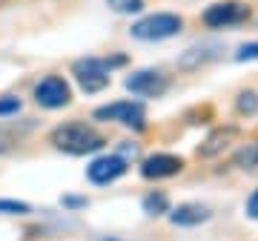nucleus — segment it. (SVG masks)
I'll use <instances>...</instances> for the list:
<instances>
[{
	"label": "nucleus",
	"instance_id": "obj_10",
	"mask_svg": "<svg viewBox=\"0 0 258 241\" xmlns=\"http://www.w3.org/2000/svg\"><path fill=\"white\" fill-rule=\"evenodd\" d=\"M238 138V127H218L198 144V158H215Z\"/></svg>",
	"mask_w": 258,
	"mask_h": 241
},
{
	"label": "nucleus",
	"instance_id": "obj_13",
	"mask_svg": "<svg viewBox=\"0 0 258 241\" xmlns=\"http://www.w3.org/2000/svg\"><path fill=\"white\" fill-rule=\"evenodd\" d=\"M232 164L238 169H258V141L241 147L238 152H235V158H232Z\"/></svg>",
	"mask_w": 258,
	"mask_h": 241
},
{
	"label": "nucleus",
	"instance_id": "obj_7",
	"mask_svg": "<svg viewBox=\"0 0 258 241\" xmlns=\"http://www.w3.org/2000/svg\"><path fill=\"white\" fill-rule=\"evenodd\" d=\"M184 169V158L169 155V152H155L141 161V175L147 181H161V178H172Z\"/></svg>",
	"mask_w": 258,
	"mask_h": 241
},
{
	"label": "nucleus",
	"instance_id": "obj_6",
	"mask_svg": "<svg viewBox=\"0 0 258 241\" xmlns=\"http://www.w3.org/2000/svg\"><path fill=\"white\" fill-rule=\"evenodd\" d=\"M95 118L98 120H115V124H123V127H135V130H141V127H144V118H147V112H144V103L141 101H115V103H109V106L95 109Z\"/></svg>",
	"mask_w": 258,
	"mask_h": 241
},
{
	"label": "nucleus",
	"instance_id": "obj_4",
	"mask_svg": "<svg viewBox=\"0 0 258 241\" xmlns=\"http://www.w3.org/2000/svg\"><path fill=\"white\" fill-rule=\"evenodd\" d=\"M244 20H249V6L241 0H224V3H212L204 12V23L210 29H230L241 26Z\"/></svg>",
	"mask_w": 258,
	"mask_h": 241
},
{
	"label": "nucleus",
	"instance_id": "obj_8",
	"mask_svg": "<svg viewBox=\"0 0 258 241\" xmlns=\"http://www.w3.org/2000/svg\"><path fill=\"white\" fill-rule=\"evenodd\" d=\"M166 86H169L166 75L155 72V69H141V72L126 78V89L132 95H141V98H158L166 92Z\"/></svg>",
	"mask_w": 258,
	"mask_h": 241
},
{
	"label": "nucleus",
	"instance_id": "obj_2",
	"mask_svg": "<svg viewBox=\"0 0 258 241\" xmlns=\"http://www.w3.org/2000/svg\"><path fill=\"white\" fill-rule=\"evenodd\" d=\"M123 64V57H86L75 64V78L83 92H101L112 81V69Z\"/></svg>",
	"mask_w": 258,
	"mask_h": 241
},
{
	"label": "nucleus",
	"instance_id": "obj_12",
	"mask_svg": "<svg viewBox=\"0 0 258 241\" xmlns=\"http://www.w3.org/2000/svg\"><path fill=\"white\" fill-rule=\"evenodd\" d=\"M215 55H218V46H215V43L192 46V49H186L184 55L178 57V66H181V69H186V72H192V69H198V66L210 64V61H212Z\"/></svg>",
	"mask_w": 258,
	"mask_h": 241
},
{
	"label": "nucleus",
	"instance_id": "obj_17",
	"mask_svg": "<svg viewBox=\"0 0 258 241\" xmlns=\"http://www.w3.org/2000/svg\"><path fill=\"white\" fill-rule=\"evenodd\" d=\"M32 207L23 201H12V198H0V213L3 215H26Z\"/></svg>",
	"mask_w": 258,
	"mask_h": 241
},
{
	"label": "nucleus",
	"instance_id": "obj_20",
	"mask_svg": "<svg viewBox=\"0 0 258 241\" xmlns=\"http://www.w3.org/2000/svg\"><path fill=\"white\" fill-rule=\"evenodd\" d=\"M247 215L258 221V190H255V193H252V195L247 198Z\"/></svg>",
	"mask_w": 258,
	"mask_h": 241
},
{
	"label": "nucleus",
	"instance_id": "obj_16",
	"mask_svg": "<svg viewBox=\"0 0 258 241\" xmlns=\"http://www.w3.org/2000/svg\"><path fill=\"white\" fill-rule=\"evenodd\" d=\"M235 109H238V115H255L258 112V95L255 92H241L238 101H235Z\"/></svg>",
	"mask_w": 258,
	"mask_h": 241
},
{
	"label": "nucleus",
	"instance_id": "obj_21",
	"mask_svg": "<svg viewBox=\"0 0 258 241\" xmlns=\"http://www.w3.org/2000/svg\"><path fill=\"white\" fill-rule=\"evenodd\" d=\"M6 149H9V144H6V141L0 138V155H3V152H6Z\"/></svg>",
	"mask_w": 258,
	"mask_h": 241
},
{
	"label": "nucleus",
	"instance_id": "obj_18",
	"mask_svg": "<svg viewBox=\"0 0 258 241\" xmlns=\"http://www.w3.org/2000/svg\"><path fill=\"white\" fill-rule=\"evenodd\" d=\"M15 112H20V98H15V95H3V98H0V118L15 115Z\"/></svg>",
	"mask_w": 258,
	"mask_h": 241
},
{
	"label": "nucleus",
	"instance_id": "obj_15",
	"mask_svg": "<svg viewBox=\"0 0 258 241\" xmlns=\"http://www.w3.org/2000/svg\"><path fill=\"white\" fill-rule=\"evenodd\" d=\"M106 6L118 15H138L144 12V0H106Z\"/></svg>",
	"mask_w": 258,
	"mask_h": 241
},
{
	"label": "nucleus",
	"instance_id": "obj_3",
	"mask_svg": "<svg viewBox=\"0 0 258 241\" xmlns=\"http://www.w3.org/2000/svg\"><path fill=\"white\" fill-rule=\"evenodd\" d=\"M184 29V20L172 15V12H158V15H147L138 23H132V37L138 40H166L175 37Z\"/></svg>",
	"mask_w": 258,
	"mask_h": 241
},
{
	"label": "nucleus",
	"instance_id": "obj_11",
	"mask_svg": "<svg viewBox=\"0 0 258 241\" xmlns=\"http://www.w3.org/2000/svg\"><path fill=\"white\" fill-rule=\"evenodd\" d=\"M210 215L212 213L201 204H181L169 213V221L175 224V227H198V224L210 221Z\"/></svg>",
	"mask_w": 258,
	"mask_h": 241
},
{
	"label": "nucleus",
	"instance_id": "obj_9",
	"mask_svg": "<svg viewBox=\"0 0 258 241\" xmlns=\"http://www.w3.org/2000/svg\"><path fill=\"white\" fill-rule=\"evenodd\" d=\"M123 172H126V161L120 155H101L86 167V178L98 187H106L112 181H118Z\"/></svg>",
	"mask_w": 258,
	"mask_h": 241
},
{
	"label": "nucleus",
	"instance_id": "obj_5",
	"mask_svg": "<svg viewBox=\"0 0 258 241\" xmlns=\"http://www.w3.org/2000/svg\"><path fill=\"white\" fill-rule=\"evenodd\" d=\"M35 101L43 109H63L72 101V89H69V84L60 75H49V78H43L35 86Z\"/></svg>",
	"mask_w": 258,
	"mask_h": 241
},
{
	"label": "nucleus",
	"instance_id": "obj_19",
	"mask_svg": "<svg viewBox=\"0 0 258 241\" xmlns=\"http://www.w3.org/2000/svg\"><path fill=\"white\" fill-rule=\"evenodd\" d=\"M235 61H258V40L255 43H244V46L238 49Z\"/></svg>",
	"mask_w": 258,
	"mask_h": 241
},
{
	"label": "nucleus",
	"instance_id": "obj_1",
	"mask_svg": "<svg viewBox=\"0 0 258 241\" xmlns=\"http://www.w3.org/2000/svg\"><path fill=\"white\" fill-rule=\"evenodd\" d=\"M49 141H52V147L66 152V155H92L106 144L101 132L89 124H83V120H69V124L55 127Z\"/></svg>",
	"mask_w": 258,
	"mask_h": 241
},
{
	"label": "nucleus",
	"instance_id": "obj_14",
	"mask_svg": "<svg viewBox=\"0 0 258 241\" xmlns=\"http://www.w3.org/2000/svg\"><path fill=\"white\" fill-rule=\"evenodd\" d=\"M144 213L149 215H161V213H169V198L164 193H149L144 198Z\"/></svg>",
	"mask_w": 258,
	"mask_h": 241
}]
</instances>
